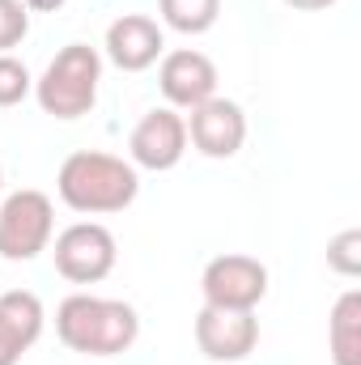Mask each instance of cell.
I'll list each match as a JSON object with an SVG mask.
<instances>
[{
	"instance_id": "16",
	"label": "cell",
	"mask_w": 361,
	"mask_h": 365,
	"mask_svg": "<svg viewBox=\"0 0 361 365\" xmlns=\"http://www.w3.org/2000/svg\"><path fill=\"white\" fill-rule=\"evenodd\" d=\"M26 93H34V77L21 60L0 56V106H17Z\"/></svg>"
},
{
	"instance_id": "18",
	"label": "cell",
	"mask_w": 361,
	"mask_h": 365,
	"mask_svg": "<svg viewBox=\"0 0 361 365\" xmlns=\"http://www.w3.org/2000/svg\"><path fill=\"white\" fill-rule=\"evenodd\" d=\"M289 9H298V13H319V9H332L336 0H285Z\"/></svg>"
},
{
	"instance_id": "15",
	"label": "cell",
	"mask_w": 361,
	"mask_h": 365,
	"mask_svg": "<svg viewBox=\"0 0 361 365\" xmlns=\"http://www.w3.org/2000/svg\"><path fill=\"white\" fill-rule=\"evenodd\" d=\"M327 268L340 276H357L361 272V230H345L327 242Z\"/></svg>"
},
{
	"instance_id": "19",
	"label": "cell",
	"mask_w": 361,
	"mask_h": 365,
	"mask_svg": "<svg viewBox=\"0 0 361 365\" xmlns=\"http://www.w3.org/2000/svg\"><path fill=\"white\" fill-rule=\"evenodd\" d=\"M21 4H26L30 13H47V9H60L64 0H21Z\"/></svg>"
},
{
	"instance_id": "5",
	"label": "cell",
	"mask_w": 361,
	"mask_h": 365,
	"mask_svg": "<svg viewBox=\"0 0 361 365\" xmlns=\"http://www.w3.org/2000/svg\"><path fill=\"white\" fill-rule=\"evenodd\" d=\"M51 255H56V272L64 276V280H73V284H98V280L111 276L119 247H115V234L106 225L77 221V225H68V230L56 234Z\"/></svg>"
},
{
	"instance_id": "8",
	"label": "cell",
	"mask_w": 361,
	"mask_h": 365,
	"mask_svg": "<svg viewBox=\"0 0 361 365\" xmlns=\"http://www.w3.org/2000/svg\"><path fill=\"white\" fill-rule=\"evenodd\" d=\"M195 344L208 361H243L260 344V319H255V310L204 306L195 314Z\"/></svg>"
},
{
	"instance_id": "9",
	"label": "cell",
	"mask_w": 361,
	"mask_h": 365,
	"mask_svg": "<svg viewBox=\"0 0 361 365\" xmlns=\"http://www.w3.org/2000/svg\"><path fill=\"white\" fill-rule=\"evenodd\" d=\"M158 90L171 102V110H195L200 102L217 98V64L191 47L166 51L158 68Z\"/></svg>"
},
{
	"instance_id": "11",
	"label": "cell",
	"mask_w": 361,
	"mask_h": 365,
	"mask_svg": "<svg viewBox=\"0 0 361 365\" xmlns=\"http://www.w3.org/2000/svg\"><path fill=\"white\" fill-rule=\"evenodd\" d=\"M166 38H162V26L145 13H123L106 26V60L123 73H145L158 64Z\"/></svg>"
},
{
	"instance_id": "13",
	"label": "cell",
	"mask_w": 361,
	"mask_h": 365,
	"mask_svg": "<svg viewBox=\"0 0 361 365\" xmlns=\"http://www.w3.org/2000/svg\"><path fill=\"white\" fill-rule=\"evenodd\" d=\"M327 344H332V361L336 365H361V293L357 289L340 293V302L332 306Z\"/></svg>"
},
{
	"instance_id": "10",
	"label": "cell",
	"mask_w": 361,
	"mask_h": 365,
	"mask_svg": "<svg viewBox=\"0 0 361 365\" xmlns=\"http://www.w3.org/2000/svg\"><path fill=\"white\" fill-rule=\"evenodd\" d=\"M187 123V140L204 153V158H234L247 140V115L238 102L230 98H208L191 110Z\"/></svg>"
},
{
	"instance_id": "20",
	"label": "cell",
	"mask_w": 361,
	"mask_h": 365,
	"mask_svg": "<svg viewBox=\"0 0 361 365\" xmlns=\"http://www.w3.org/2000/svg\"><path fill=\"white\" fill-rule=\"evenodd\" d=\"M0 187H4V170H0Z\"/></svg>"
},
{
	"instance_id": "12",
	"label": "cell",
	"mask_w": 361,
	"mask_h": 365,
	"mask_svg": "<svg viewBox=\"0 0 361 365\" xmlns=\"http://www.w3.org/2000/svg\"><path fill=\"white\" fill-rule=\"evenodd\" d=\"M43 302L30 289H9L0 293V365H17L26 349L43 336Z\"/></svg>"
},
{
	"instance_id": "1",
	"label": "cell",
	"mask_w": 361,
	"mask_h": 365,
	"mask_svg": "<svg viewBox=\"0 0 361 365\" xmlns=\"http://www.w3.org/2000/svg\"><path fill=\"white\" fill-rule=\"evenodd\" d=\"M56 336L68 353L81 357H119L141 336V314L119 297L73 293L56 310Z\"/></svg>"
},
{
	"instance_id": "3",
	"label": "cell",
	"mask_w": 361,
	"mask_h": 365,
	"mask_svg": "<svg viewBox=\"0 0 361 365\" xmlns=\"http://www.w3.org/2000/svg\"><path fill=\"white\" fill-rule=\"evenodd\" d=\"M98 81H102V56L90 43H68L64 51H56V60L34 81V98H39L43 115L81 119L98 102Z\"/></svg>"
},
{
	"instance_id": "14",
	"label": "cell",
	"mask_w": 361,
	"mask_h": 365,
	"mask_svg": "<svg viewBox=\"0 0 361 365\" xmlns=\"http://www.w3.org/2000/svg\"><path fill=\"white\" fill-rule=\"evenodd\" d=\"M158 13L179 34H204L221 17V0H158Z\"/></svg>"
},
{
	"instance_id": "7",
	"label": "cell",
	"mask_w": 361,
	"mask_h": 365,
	"mask_svg": "<svg viewBox=\"0 0 361 365\" xmlns=\"http://www.w3.org/2000/svg\"><path fill=\"white\" fill-rule=\"evenodd\" d=\"M128 153H132V166L141 170H175L187 153L183 115L171 106H153L149 115H141V123L128 136Z\"/></svg>"
},
{
	"instance_id": "17",
	"label": "cell",
	"mask_w": 361,
	"mask_h": 365,
	"mask_svg": "<svg viewBox=\"0 0 361 365\" xmlns=\"http://www.w3.org/2000/svg\"><path fill=\"white\" fill-rule=\"evenodd\" d=\"M30 34V9L21 0H0V56H9V47H17Z\"/></svg>"
},
{
	"instance_id": "2",
	"label": "cell",
	"mask_w": 361,
	"mask_h": 365,
	"mask_svg": "<svg viewBox=\"0 0 361 365\" xmlns=\"http://www.w3.org/2000/svg\"><path fill=\"white\" fill-rule=\"evenodd\" d=\"M56 191L73 212L86 217H106V212H123L136 191H141V175L132 162L115 158V153H98V149H77L64 158L60 175H56Z\"/></svg>"
},
{
	"instance_id": "4",
	"label": "cell",
	"mask_w": 361,
	"mask_h": 365,
	"mask_svg": "<svg viewBox=\"0 0 361 365\" xmlns=\"http://www.w3.org/2000/svg\"><path fill=\"white\" fill-rule=\"evenodd\" d=\"M51 230H56L51 200L34 187L13 191L0 204V259L30 264L34 255H43L51 247Z\"/></svg>"
},
{
	"instance_id": "6",
	"label": "cell",
	"mask_w": 361,
	"mask_h": 365,
	"mask_svg": "<svg viewBox=\"0 0 361 365\" xmlns=\"http://www.w3.org/2000/svg\"><path fill=\"white\" fill-rule=\"evenodd\" d=\"M200 293L217 310H255L268 293V268L251 255H217L200 276Z\"/></svg>"
}]
</instances>
